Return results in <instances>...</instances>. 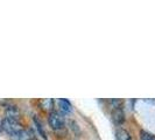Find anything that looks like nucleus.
<instances>
[{
	"label": "nucleus",
	"mask_w": 155,
	"mask_h": 140,
	"mask_svg": "<svg viewBox=\"0 0 155 140\" xmlns=\"http://www.w3.org/2000/svg\"><path fill=\"white\" fill-rule=\"evenodd\" d=\"M33 120H34V124H35V126H36V128H38V131H39V133L45 138V139H47L46 137V132H45V130H43V127H42V125H41V123H40V120L36 118V117H34L33 118Z\"/></svg>",
	"instance_id": "1a4fd4ad"
},
{
	"label": "nucleus",
	"mask_w": 155,
	"mask_h": 140,
	"mask_svg": "<svg viewBox=\"0 0 155 140\" xmlns=\"http://www.w3.org/2000/svg\"><path fill=\"white\" fill-rule=\"evenodd\" d=\"M31 140H38V139H35V138H33V139H31Z\"/></svg>",
	"instance_id": "9b49d317"
},
{
	"label": "nucleus",
	"mask_w": 155,
	"mask_h": 140,
	"mask_svg": "<svg viewBox=\"0 0 155 140\" xmlns=\"http://www.w3.org/2000/svg\"><path fill=\"white\" fill-rule=\"evenodd\" d=\"M48 124L53 130H61L64 127L65 124V119L64 117L57 112V111H51L49 112V117H48Z\"/></svg>",
	"instance_id": "f257e3e1"
},
{
	"label": "nucleus",
	"mask_w": 155,
	"mask_h": 140,
	"mask_svg": "<svg viewBox=\"0 0 155 140\" xmlns=\"http://www.w3.org/2000/svg\"><path fill=\"white\" fill-rule=\"evenodd\" d=\"M116 138L117 140H132L131 138V134L127 132L124 128H119L116 133Z\"/></svg>",
	"instance_id": "6e6552de"
},
{
	"label": "nucleus",
	"mask_w": 155,
	"mask_h": 140,
	"mask_svg": "<svg viewBox=\"0 0 155 140\" xmlns=\"http://www.w3.org/2000/svg\"><path fill=\"white\" fill-rule=\"evenodd\" d=\"M140 135H141V140H155V135L150 134L149 132H146V131H141Z\"/></svg>",
	"instance_id": "9d476101"
},
{
	"label": "nucleus",
	"mask_w": 155,
	"mask_h": 140,
	"mask_svg": "<svg viewBox=\"0 0 155 140\" xmlns=\"http://www.w3.org/2000/svg\"><path fill=\"white\" fill-rule=\"evenodd\" d=\"M58 106H60V109L62 110L63 112H67V113L72 110L71 103L68 99H64V98H60L58 99Z\"/></svg>",
	"instance_id": "0eeeda50"
},
{
	"label": "nucleus",
	"mask_w": 155,
	"mask_h": 140,
	"mask_svg": "<svg viewBox=\"0 0 155 140\" xmlns=\"http://www.w3.org/2000/svg\"><path fill=\"white\" fill-rule=\"evenodd\" d=\"M9 139L11 140H31L33 139V135H31V133L29 131H27V130H20V131H18L16 133L14 134H12L11 137H9Z\"/></svg>",
	"instance_id": "7ed1b4c3"
},
{
	"label": "nucleus",
	"mask_w": 155,
	"mask_h": 140,
	"mask_svg": "<svg viewBox=\"0 0 155 140\" xmlns=\"http://www.w3.org/2000/svg\"><path fill=\"white\" fill-rule=\"evenodd\" d=\"M53 106H54V99L53 98H46V99L40 101V108L43 111H50L51 112Z\"/></svg>",
	"instance_id": "423d86ee"
},
{
	"label": "nucleus",
	"mask_w": 155,
	"mask_h": 140,
	"mask_svg": "<svg viewBox=\"0 0 155 140\" xmlns=\"http://www.w3.org/2000/svg\"><path fill=\"white\" fill-rule=\"evenodd\" d=\"M1 127L5 132H7L9 135L14 134L18 131L22 130V126L20 124L19 120H14V119H9V118H5L2 122H1Z\"/></svg>",
	"instance_id": "f03ea898"
},
{
	"label": "nucleus",
	"mask_w": 155,
	"mask_h": 140,
	"mask_svg": "<svg viewBox=\"0 0 155 140\" xmlns=\"http://www.w3.org/2000/svg\"><path fill=\"white\" fill-rule=\"evenodd\" d=\"M6 118L19 120V118H20V111H19V109L16 106H7V109H6Z\"/></svg>",
	"instance_id": "39448f33"
},
{
	"label": "nucleus",
	"mask_w": 155,
	"mask_h": 140,
	"mask_svg": "<svg viewBox=\"0 0 155 140\" xmlns=\"http://www.w3.org/2000/svg\"><path fill=\"white\" fill-rule=\"evenodd\" d=\"M111 116H112V120L118 125L123 124L125 122V113L121 110V108H116V109L112 110Z\"/></svg>",
	"instance_id": "20e7f679"
}]
</instances>
